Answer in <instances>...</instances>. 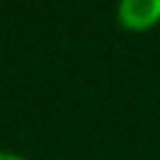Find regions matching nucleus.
<instances>
[{"label":"nucleus","instance_id":"1","mask_svg":"<svg viewBox=\"0 0 160 160\" xmlns=\"http://www.w3.org/2000/svg\"><path fill=\"white\" fill-rule=\"evenodd\" d=\"M115 22L124 31L143 34L160 25V0H118Z\"/></svg>","mask_w":160,"mask_h":160},{"label":"nucleus","instance_id":"2","mask_svg":"<svg viewBox=\"0 0 160 160\" xmlns=\"http://www.w3.org/2000/svg\"><path fill=\"white\" fill-rule=\"evenodd\" d=\"M0 160H28L25 155L20 152H8V149H0Z\"/></svg>","mask_w":160,"mask_h":160}]
</instances>
